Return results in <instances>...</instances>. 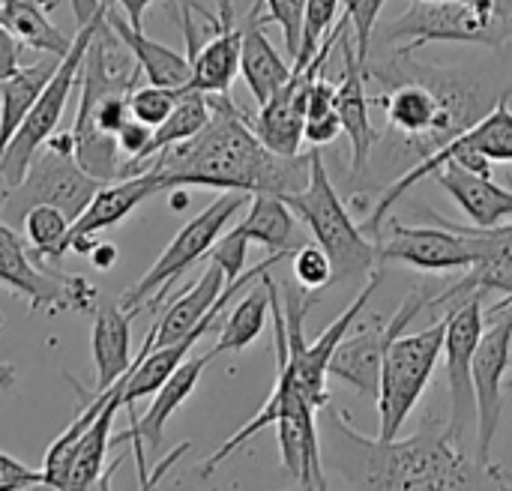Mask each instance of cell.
<instances>
[{"mask_svg": "<svg viewBox=\"0 0 512 491\" xmlns=\"http://www.w3.org/2000/svg\"><path fill=\"white\" fill-rule=\"evenodd\" d=\"M213 117L210 123L156 156L138 165L141 171H153L162 183V192L183 186H210V189H237V192H270L291 195L309 183L312 153L282 156L270 150L255 126H249L246 114L234 105L231 93H210Z\"/></svg>", "mask_w": 512, "mask_h": 491, "instance_id": "6da1fadb", "label": "cell"}, {"mask_svg": "<svg viewBox=\"0 0 512 491\" xmlns=\"http://www.w3.org/2000/svg\"><path fill=\"white\" fill-rule=\"evenodd\" d=\"M333 432L345 441L342 474L354 489H507V477L495 465L471 462V456L438 432H420L411 438H366L345 414L330 417Z\"/></svg>", "mask_w": 512, "mask_h": 491, "instance_id": "7a4b0ae2", "label": "cell"}, {"mask_svg": "<svg viewBox=\"0 0 512 491\" xmlns=\"http://www.w3.org/2000/svg\"><path fill=\"white\" fill-rule=\"evenodd\" d=\"M372 72L390 84V90L375 99L390 132L417 150L420 159L483 117L480 90L456 72L414 66L408 54H396L390 66H375Z\"/></svg>", "mask_w": 512, "mask_h": 491, "instance_id": "3957f363", "label": "cell"}, {"mask_svg": "<svg viewBox=\"0 0 512 491\" xmlns=\"http://www.w3.org/2000/svg\"><path fill=\"white\" fill-rule=\"evenodd\" d=\"M114 39V30L102 15L78 69L81 105L72 126V150L78 165L102 183L123 177L126 156L117 144V132L132 117L129 93L141 75L138 66L126 69L123 60H117Z\"/></svg>", "mask_w": 512, "mask_h": 491, "instance_id": "277c9868", "label": "cell"}, {"mask_svg": "<svg viewBox=\"0 0 512 491\" xmlns=\"http://www.w3.org/2000/svg\"><path fill=\"white\" fill-rule=\"evenodd\" d=\"M282 198L291 204L297 219H303V225H309L315 243H321L327 249V255L333 261V285L360 282L378 270V243L369 240L363 225H357L351 219L342 195L336 192V186L324 168L318 147L312 150L309 183L300 192H291Z\"/></svg>", "mask_w": 512, "mask_h": 491, "instance_id": "5b68a950", "label": "cell"}, {"mask_svg": "<svg viewBox=\"0 0 512 491\" xmlns=\"http://www.w3.org/2000/svg\"><path fill=\"white\" fill-rule=\"evenodd\" d=\"M512 12L507 0H414L387 24V42L408 39L399 54H414L429 42H477L501 45L510 36Z\"/></svg>", "mask_w": 512, "mask_h": 491, "instance_id": "8992f818", "label": "cell"}, {"mask_svg": "<svg viewBox=\"0 0 512 491\" xmlns=\"http://www.w3.org/2000/svg\"><path fill=\"white\" fill-rule=\"evenodd\" d=\"M102 15H105V3H99L90 15L78 18V30L72 36V48L63 54V60L54 69L51 81L45 84L39 99L33 102V108L27 111V117L15 129L12 141L6 144V150L0 156V192L3 195L24 180V174H27L33 156L39 153V147L57 132L60 117L66 111V102H69V96H72V90L78 84V69H81L84 51H87L90 36H93L96 24L102 21Z\"/></svg>", "mask_w": 512, "mask_h": 491, "instance_id": "52a82bcc", "label": "cell"}, {"mask_svg": "<svg viewBox=\"0 0 512 491\" xmlns=\"http://www.w3.org/2000/svg\"><path fill=\"white\" fill-rule=\"evenodd\" d=\"M102 180L87 174L72 150V132H54L39 153L33 156L24 180L3 195L0 216L21 228L24 213L36 204H51L60 207L72 222L81 216V210L90 204V198L99 192Z\"/></svg>", "mask_w": 512, "mask_h": 491, "instance_id": "ba28073f", "label": "cell"}, {"mask_svg": "<svg viewBox=\"0 0 512 491\" xmlns=\"http://www.w3.org/2000/svg\"><path fill=\"white\" fill-rule=\"evenodd\" d=\"M249 192H237V189H225L213 204H207L198 216H192L177 234L174 240L165 246V252L156 258V264L132 285L120 294V306L129 309L132 315L141 312L144 306H159L165 300V294L174 288V282L192 270L198 261L207 258V252L213 249V243L222 237V231L228 228V222L249 204Z\"/></svg>", "mask_w": 512, "mask_h": 491, "instance_id": "9c48e42d", "label": "cell"}, {"mask_svg": "<svg viewBox=\"0 0 512 491\" xmlns=\"http://www.w3.org/2000/svg\"><path fill=\"white\" fill-rule=\"evenodd\" d=\"M447 315L426 330L396 336L384 354L381 387H378V414H381V438H399L405 420L423 399L438 357L444 351Z\"/></svg>", "mask_w": 512, "mask_h": 491, "instance_id": "30bf717a", "label": "cell"}, {"mask_svg": "<svg viewBox=\"0 0 512 491\" xmlns=\"http://www.w3.org/2000/svg\"><path fill=\"white\" fill-rule=\"evenodd\" d=\"M381 285V270L372 273L369 285L357 294V300L315 339V342H306V333H303V318L309 312V306L315 303L312 291L306 294H297L294 288L285 294V336H288V366L294 372V381L300 387V393L309 399L312 408L324 411L330 405V396H327V375H330V357L333 351L339 348V342L348 336V330L363 318V309L369 306L372 294L378 291Z\"/></svg>", "mask_w": 512, "mask_h": 491, "instance_id": "8fae6325", "label": "cell"}, {"mask_svg": "<svg viewBox=\"0 0 512 491\" xmlns=\"http://www.w3.org/2000/svg\"><path fill=\"white\" fill-rule=\"evenodd\" d=\"M0 285L24 297L30 312H93L99 291L78 276L51 270L33 246L0 216Z\"/></svg>", "mask_w": 512, "mask_h": 491, "instance_id": "7c38bea8", "label": "cell"}, {"mask_svg": "<svg viewBox=\"0 0 512 491\" xmlns=\"http://www.w3.org/2000/svg\"><path fill=\"white\" fill-rule=\"evenodd\" d=\"M435 291H414L402 300L399 312L384 321V324H360L357 330L351 327L348 336L339 342V348L330 357V375H336L339 381L351 384L360 396H375L378 399V387H381V366H384V354L390 348V342L405 333V327L429 306H435Z\"/></svg>", "mask_w": 512, "mask_h": 491, "instance_id": "4fadbf2b", "label": "cell"}, {"mask_svg": "<svg viewBox=\"0 0 512 491\" xmlns=\"http://www.w3.org/2000/svg\"><path fill=\"white\" fill-rule=\"evenodd\" d=\"M447 309V336H444V357H447V384H450V423L447 438L462 447L465 429L471 420L474 405V354L480 345V336L486 330V309L483 294L471 291L450 303Z\"/></svg>", "mask_w": 512, "mask_h": 491, "instance_id": "5bb4252c", "label": "cell"}, {"mask_svg": "<svg viewBox=\"0 0 512 491\" xmlns=\"http://www.w3.org/2000/svg\"><path fill=\"white\" fill-rule=\"evenodd\" d=\"M489 318H498L489 324L480 336L477 354H474V405H477V462H489L492 441L501 426L504 414V378L510 369L512 357V306L510 312L501 309Z\"/></svg>", "mask_w": 512, "mask_h": 491, "instance_id": "9a60e30c", "label": "cell"}, {"mask_svg": "<svg viewBox=\"0 0 512 491\" xmlns=\"http://www.w3.org/2000/svg\"><path fill=\"white\" fill-rule=\"evenodd\" d=\"M378 243V261H399L414 270L429 273H450V270H471L474 249L468 246L465 234L453 228H411L399 219H387V234Z\"/></svg>", "mask_w": 512, "mask_h": 491, "instance_id": "2e32d148", "label": "cell"}, {"mask_svg": "<svg viewBox=\"0 0 512 491\" xmlns=\"http://www.w3.org/2000/svg\"><path fill=\"white\" fill-rule=\"evenodd\" d=\"M432 219L444 228H453L459 234H465L468 246L474 249V264L465 273V279H459L456 285L438 291L435 306L450 303L462 294L480 291L486 294H504L512 297V225H495V228H480V225H459L450 219H441L432 213Z\"/></svg>", "mask_w": 512, "mask_h": 491, "instance_id": "e0dca14e", "label": "cell"}, {"mask_svg": "<svg viewBox=\"0 0 512 491\" xmlns=\"http://www.w3.org/2000/svg\"><path fill=\"white\" fill-rule=\"evenodd\" d=\"M216 354L210 351V354H204V357H186L180 366H177V372L153 393V402H150V408H147V414L144 417H135V411H132V426H129V432H123V435H117V441H132L135 444V459H138V480H141V489H150V477H147V465H144V447H141V441L156 453V450H162V441H165V426H168V420L174 417V411L195 393V387H198V381H201V375H204V366L213 360Z\"/></svg>", "mask_w": 512, "mask_h": 491, "instance_id": "ac0fdd59", "label": "cell"}, {"mask_svg": "<svg viewBox=\"0 0 512 491\" xmlns=\"http://www.w3.org/2000/svg\"><path fill=\"white\" fill-rule=\"evenodd\" d=\"M156 192H162V183H159V177L153 171H141V174H132V177L102 183L99 192L90 198V204L81 210V216L72 222L69 249L90 258V252L96 246V234L117 225V222H123L141 201H147Z\"/></svg>", "mask_w": 512, "mask_h": 491, "instance_id": "d6986e66", "label": "cell"}, {"mask_svg": "<svg viewBox=\"0 0 512 491\" xmlns=\"http://www.w3.org/2000/svg\"><path fill=\"white\" fill-rule=\"evenodd\" d=\"M351 21L342 33L345 45V66H342V81L336 84V111L342 120V132L351 141V177H363L369 168L372 144L378 141V132L372 129L369 120V96H366V63L357 57V45H351Z\"/></svg>", "mask_w": 512, "mask_h": 491, "instance_id": "ffe728a7", "label": "cell"}, {"mask_svg": "<svg viewBox=\"0 0 512 491\" xmlns=\"http://www.w3.org/2000/svg\"><path fill=\"white\" fill-rule=\"evenodd\" d=\"M435 183L465 210V216L480 228H495L512 219V189L495 183L489 174H477L447 159L435 174Z\"/></svg>", "mask_w": 512, "mask_h": 491, "instance_id": "44dd1931", "label": "cell"}, {"mask_svg": "<svg viewBox=\"0 0 512 491\" xmlns=\"http://www.w3.org/2000/svg\"><path fill=\"white\" fill-rule=\"evenodd\" d=\"M132 312L111 300H99L93 309V333H90V354L96 366V384L93 393L108 390L117 384L135 363L132 357Z\"/></svg>", "mask_w": 512, "mask_h": 491, "instance_id": "7402d4cb", "label": "cell"}, {"mask_svg": "<svg viewBox=\"0 0 512 491\" xmlns=\"http://www.w3.org/2000/svg\"><path fill=\"white\" fill-rule=\"evenodd\" d=\"M261 9L264 0H255L243 21V45H240V75L258 105L267 102L294 72V66H288V60L267 39L264 33L267 24L261 21Z\"/></svg>", "mask_w": 512, "mask_h": 491, "instance_id": "603a6c76", "label": "cell"}, {"mask_svg": "<svg viewBox=\"0 0 512 491\" xmlns=\"http://www.w3.org/2000/svg\"><path fill=\"white\" fill-rule=\"evenodd\" d=\"M105 24L114 30V36L129 48V54L135 57V66L144 72V78L150 84H162V87H189L192 78V60L156 39H150L144 30L132 27L126 15H117L111 9V3L105 0Z\"/></svg>", "mask_w": 512, "mask_h": 491, "instance_id": "cb8c5ba5", "label": "cell"}, {"mask_svg": "<svg viewBox=\"0 0 512 491\" xmlns=\"http://www.w3.org/2000/svg\"><path fill=\"white\" fill-rule=\"evenodd\" d=\"M228 279L225 270L210 261L204 267V273L198 276V282L192 288H186L168 309L165 315L153 324V345H174L183 336H189L219 303L222 291H225Z\"/></svg>", "mask_w": 512, "mask_h": 491, "instance_id": "d4e9b609", "label": "cell"}, {"mask_svg": "<svg viewBox=\"0 0 512 491\" xmlns=\"http://www.w3.org/2000/svg\"><path fill=\"white\" fill-rule=\"evenodd\" d=\"M60 60L63 57L57 54H42L36 63L18 66L12 75L0 78V156L12 141L15 129L21 126V120L27 117V111L33 108V102L39 99V93L45 90V84L51 81Z\"/></svg>", "mask_w": 512, "mask_h": 491, "instance_id": "484cf974", "label": "cell"}, {"mask_svg": "<svg viewBox=\"0 0 512 491\" xmlns=\"http://www.w3.org/2000/svg\"><path fill=\"white\" fill-rule=\"evenodd\" d=\"M240 45H243V24L231 30H216L210 42L189 51L192 60L189 87L204 93H231V84L240 72Z\"/></svg>", "mask_w": 512, "mask_h": 491, "instance_id": "4316f807", "label": "cell"}, {"mask_svg": "<svg viewBox=\"0 0 512 491\" xmlns=\"http://www.w3.org/2000/svg\"><path fill=\"white\" fill-rule=\"evenodd\" d=\"M237 228L249 237V243H261L270 252H291L297 243V213L282 195H252L249 213Z\"/></svg>", "mask_w": 512, "mask_h": 491, "instance_id": "83f0119b", "label": "cell"}, {"mask_svg": "<svg viewBox=\"0 0 512 491\" xmlns=\"http://www.w3.org/2000/svg\"><path fill=\"white\" fill-rule=\"evenodd\" d=\"M126 378H129V372H126L117 384H111L108 390L90 393V396H87V405L81 408V414H78V417L69 423V429L60 432L57 441L48 447V453H45V468H42L45 486H51V489H66V477H69V468H72V459H75V450H78L81 438H84L87 429L96 423V417H99L102 408L111 402V396L126 384Z\"/></svg>", "mask_w": 512, "mask_h": 491, "instance_id": "f1b7e54d", "label": "cell"}, {"mask_svg": "<svg viewBox=\"0 0 512 491\" xmlns=\"http://www.w3.org/2000/svg\"><path fill=\"white\" fill-rule=\"evenodd\" d=\"M123 390H126V384L111 396V402L102 408L96 423L81 438V444L75 450V459H72V468H69V477H66V489H96V486H102V465H105V456H108V447H111L114 417L123 408Z\"/></svg>", "mask_w": 512, "mask_h": 491, "instance_id": "f546056e", "label": "cell"}, {"mask_svg": "<svg viewBox=\"0 0 512 491\" xmlns=\"http://www.w3.org/2000/svg\"><path fill=\"white\" fill-rule=\"evenodd\" d=\"M270 273V270H267ZM267 273H261L246 291L243 300L231 309V315L222 324L219 342L213 354H237L249 348L267 327V312H270V288H267Z\"/></svg>", "mask_w": 512, "mask_h": 491, "instance_id": "4dcf8cb0", "label": "cell"}, {"mask_svg": "<svg viewBox=\"0 0 512 491\" xmlns=\"http://www.w3.org/2000/svg\"><path fill=\"white\" fill-rule=\"evenodd\" d=\"M210 117H213L210 93L195 90V87H186L183 96H180V102L174 105V111L153 129V138H150V144H147L144 159L156 156L159 150H165V147H171V144H180V141L198 135V132L210 123ZM144 159H141V162H144ZM141 162H138V165H141ZM138 165H135V174H138Z\"/></svg>", "mask_w": 512, "mask_h": 491, "instance_id": "1f68e13d", "label": "cell"}, {"mask_svg": "<svg viewBox=\"0 0 512 491\" xmlns=\"http://www.w3.org/2000/svg\"><path fill=\"white\" fill-rule=\"evenodd\" d=\"M69 228H72V219L60 207H51V204L30 207L21 222L24 240L33 246L36 258L45 264L60 261L69 252Z\"/></svg>", "mask_w": 512, "mask_h": 491, "instance_id": "d6a6232c", "label": "cell"}, {"mask_svg": "<svg viewBox=\"0 0 512 491\" xmlns=\"http://www.w3.org/2000/svg\"><path fill=\"white\" fill-rule=\"evenodd\" d=\"M183 90L186 87H162V84H150V81L144 87L135 84V90L129 93V114L138 123L156 129L174 111V105L180 102Z\"/></svg>", "mask_w": 512, "mask_h": 491, "instance_id": "836d02e7", "label": "cell"}, {"mask_svg": "<svg viewBox=\"0 0 512 491\" xmlns=\"http://www.w3.org/2000/svg\"><path fill=\"white\" fill-rule=\"evenodd\" d=\"M339 6H342V0H306L303 36H300V48H297L294 66H306L318 54L324 36L330 33L333 21L339 15Z\"/></svg>", "mask_w": 512, "mask_h": 491, "instance_id": "e575fe53", "label": "cell"}, {"mask_svg": "<svg viewBox=\"0 0 512 491\" xmlns=\"http://www.w3.org/2000/svg\"><path fill=\"white\" fill-rule=\"evenodd\" d=\"M294 279L303 291H324L333 285V261L321 243H303L294 252Z\"/></svg>", "mask_w": 512, "mask_h": 491, "instance_id": "d590c367", "label": "cell"}, {"mask_svg": "<svg viewBox=\"0 0 512 491\" xmlns=\"http://www.w3.org/2000/svg\"><path fill=\"white\" fill-rule=\"evenodd\" d=\"M303 18H306V0H264L261 21L276 24L282 30L285 48H288L291 57H297V48H300Z\"/></svg>", "mask_w": 512, "mask_h": 491, "instance_id": "8d00e7d4", "label": "cell"}, {"mask_svg": "<svg viewBox=\"0 0 512 491\" xmlns=\"http://www.w3.org/2000/svg\"><path fill=\"white\" fill-rule=\"evenodd\" d=\"M384 3L387 0H342L345 15L351 21V36H354V45H357V57L366 63V69H369V42H372V33H375V24H378V15H381Z\"/></svg>", "mask_w": 512, "mask_h": 491, "instance_id": "74e56055", "label": "cell"}, {"mask_svg": "<svg viewBox=\"0 0 512 491\" xmlns=\"http://www.w3.org/2000/svg\"><path fill=\"white\" fill-rule=\"evenodd\" d=\"M246 249H249V237L234 225L231 231H222V237L207 252V261H216L225 270V279L234 282L246 270Z\"/></svg>", "mask_w": 512, "mask_h": 491, "instance_id": "f35d334b", "label": "cell"}, {"mask_svg": "<svg viewBox=\"0 0 512 491\" xmlns=\"http://www.w3.org/2000/svg\"><path fill=\"white\" fill-rule=\"evenodd\" d=\"M120 6H123V12H126V18H129V24L132 27H138V30H144V12L153 6V3H168V6H177V12L180 9H192V12H198L204 21H210L213 27L219 24V18L213 15V12H207L201 3H195V0H117Z\"/></svg>", "mask_w": 512, "mask_h": 491, "instance_id": "ab89813d", "label": "cell"}, {"mask_svg": "<svg viewBox=\"0 0 512 491\" xmlns=\"http://www.w3.org/2000/svg\"><path fill=\"white\" fill-rule=\"evenodd\" d=\"M33 486H45L42 471L27 468L0 450V489H33Z\"/></svg>", "mask_w": 512, "mask_h": 491, "instance_id": "60d3db41", "label": "cell"}, {"mask_svg": "<svg viewBox=\"0 0 512 491\" xmlns=\"http://www.w3.org/2000/svg\"><path fill=\"white\" fill-rule=\"evenodd\" d=\"M342 135V120H339V111H324V114H312L306 117V126H303V138L312 144V147H324L330 141H336Z\"/></svg>", "mask_w": 512, "mask_h": 491, "instance_id": "b9f144b4", "label": "cell"}, {"mask_svg": "<svg viewBox=\"0 0 512 491\" xmlns=\"http://www.w3.org/2000/svg\"><path fill=\"white\" fill-rule=\"evenodd\" d=\"M21 66V42L15 39V33L0 21V78L12 75Z\"/></svg>", "mask_w": 512, "mask_h": 491, "instance_id": "7bdbcfd3", "label": "cell"}, {"mask_svg": "<svg viewBox=\"0 0 512 491\" xmlns=\"http://www.w3.org/2000/svg\"><path fill=\"white\" fill-rule=\"evenodd\" d=\"M90 261H93L96 267H108L111 261H117V249H114V246H108V243H102V246L96 243V246H93V252H90Z\"/></svg>", "mask_w": 512, "mask_h": 491, "instance_id": "ee69618b", "label": "cell"}, {"mask_svg": "<svg viewBox=\"0 0 512 491\" xmlns=\"http://www.w3.org/2000/svg\"><path fill=\"white\" fill-rule=\"evenodd\" d=\"M18 378V369L12 363H0V390H9Z\"/></svg>", "mask_w": 512, "mask_h": 491, "instance_id": "f6af8a7d", "label": "cell"}, {"mask_svg": "<svg viewBox=\"0 0 512 491\" xmlns=\"http://www.w3.org/2000/svg\"><path fill=\"white\" fill-rule=\"evenodd\" d=\"M510 306H512V297H504L498 306H492V309H489V315H495V312H501V309H510Z\"/></svg>", "mask_w": 512, "mask_h": 491, "instance_id": "bcb514c9", "label": "cell"}, {"mask_svg": "<svg viewBox=\"0 0 512 491\" xmlns=\"http://www.w3.org/2000/svg\"><path fill=\"white\" fill-rule=\"evenodd\" d=\"M0 327H3V315H0Z\"/></svg>", "mask_w": 512, "mask_h": 491, "instance_id": "7dc6e473", "label": "cell"}]
</instances>
